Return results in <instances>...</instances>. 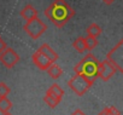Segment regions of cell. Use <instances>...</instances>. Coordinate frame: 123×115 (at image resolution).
I'll return each mask as SVG.
<instances>
[{"label":"cell","instance_id":"8992f818","mask_svg":"<svg viewBox=\"0 0 123 115\" xmlns=\"http://www.w3.org/2000/svg\"><path fill=\"white\" fill-rule=\"evenodd\" d=\"M19 54L11 47H6L1 53H0V62H1L7 69L13 68L19 62Z\"/></svg>","mask_w":123,"mask_h":115},{"label":"cell","instance_id":"7c38bea8","mask_svg":"<svg viewBox=\"0 0 123 115\" xmlns=\"http://www.w3.org/2000/svg\"><path fill=\"white\" fill-rule=\"evenodd\" d=\"M43 101H45V103H46L49 108H55V107L59 104V102H60L59 98H57L55 96H53V95L49 93V92H46V95H45V97H43Z\"/></svg>","mask_w":123,"mask_h":115},{"label":"cell","instance_id":"603a6c76","mask_svg":"<svg viewBox=\"0 0 123 115\" xmlns=\"http://www.w3.org/2000/svg\"><path fill=\"white\" fill-rule=\"evenodd\" d=\"M101 1L105 3L106 5H111V4H113V3L116 1V0H101Z\"/></svg>","mask_w":123,"mask_h":115},{"label":"cell","instance_id":"7402d4cb","mask_svg":"<svg viewBox=\"0 0 123 115\" xmlns=\"http://www.w3.org/2000/svg\"><path fill=\"white\" fill-rule=\"evenodd\" d=\"M98 115H110V113H109V109L107 108H105V109H103Z\"/></svg>","mask_w":123,"mask_h":115},{"label":"cell","instance_id":"e0dca14e","mask_svg":"<svg viewBox=\"0 0 123 115\" xmlns=\"http://www.w3.org/2000/svg\"><path fill=\"white\" fill-rule=\"evenodd\" d=\"M85 44H86V50L87 51H92V50H94L98 46V39L87 35L85 38Z\"/></svg>","mask_w":123,"mask_h":115},{"label":"cell","instance_id":"ac0fdd59","mask_svg":"<svg viewBox=\"0 0 123 115\" xmlns=\"http://www.w3.org/2000/svg\"><path fill=\"white\" fill-rule=\"evenodd\" d=\"M10 87L5 84V82H0V98L3 97H7V95L10 93Z\"/></svg>","mask_w":123,"mask_h":115},{"label":"cell","instance_id":"3957f363","mask_svg":"<svg viewBox=\"0 0 123 115\" xmlns=\"http://www.w3.org/2000/svg\"><path fill=\"white\" fill-rule=\"evenodd\" d=\"M106 61H109L117 72L123 73V40H119L118 44L107 53Z\"/></svg>","mask_w":123,"mask_h":115},{"label":"cell","instance_id":"52a82bcc","mask_svg":"<svg viewBox=\"0 0 123 115\" xmlns=\"http://www.w3.org/2000/svg\"><path fill=\"white\" fill-rule=\"evenodd\" d=\"M116 68L109 62V61H101L98 64V78H100L103 81H109L115 74Z\"/></svg>","mask_w":123,"mask_h":115},{"label":"cell","instance_id":"9c48e42d","mask_svg":"<svg viewBox=\"0 0 123 115\" xmlns=\"http://www.w3.org/2000/svg\"><path fill=\"white\" fill-rule=\"evenodd\" d=\"M21 16H22V18H23L25 22H29V21H31L33 18L37 17V10H36L33 5L28 4V5H25V6L21 10Z\"/></svg>","mask_w":123,"mask_h":115},{"label":"cell","instance_id":"d6986e66","mask_svg":"<svg viewBox=\"0 0 123 115\" xmlns=\"http://www.w3.org/2000/svg\"><path fill=\"white\" fill-rule=\"evenodd\" d=\"M107 109H109L110 115H121V111H119L116 107H109Z\"/></svg>","mask_w":123,"mask_h":115},{"label":"cell","instance_id":"8fae6325","mask_svg":"<svg viewBox=\"0 0 123 115\" xmlns=\"http://www.w3.org/2000/svg\"><path fill=\"white\" fill-rule=\"evenodd\" d=\"M47 73H48V75L52 78V79H58V78H60V75L63 74V70H62V68L59 67V66H57L55 63H52L47 69Z\"/></svg>","mask_w":123,"mask_h":115},{"label":"cell","instance_id":"277c9868","mask_svg":"<svg viewBox=\"0 0 123 115\" xmlns=\"http://www.w3.org/2000/svg\"><path fill=\"white\" fill-rule=\"evenodd\" d=\"M23 29H24V32H25L31 39H35V40H36V39H39V38L46 32L47 26H46L41 20H39L37 17H35V18H33L31 21L25 22Z\"/></svg>","mask_w":123,"mask_h":115},{"label":"cell","instance_id":"ffe728a7","mask_svg":"<svg viewBox=\"0 0 123 115\" xmlns=\"http://www.w3.org/2000/svg\"><path fill=\"white\" fill-rule=\"evenodd\" d=\"M7 46H6V44H5V41L1 39V38H0V53H1L5 48H6Z\"/></svg>","mask_w":123,"mask_h":115},{"label":"cell","instance_id":"6da1fadb","mask_svg":"<svg viewBox=\"0 0 123 115\" xmlns=\"http://www.w3.org/2000/svg\"><path fill=\"white\" fill-rule=\"evenodd\" d=\"M45 16L58 28L64 27L74 16V9L65 0H54V1L45 10Z\"/></svg>","mask_w":123,"mask_h":115},{"label":"cell","instance_id":"cb8c5ba5","mask_svg":"<svg viewBox=\"0 0 123 115\" xmlns=\"http://www.w3.org/2000/svg\"><path fill=\"white\" fill-rule=\"evenodd\" d=\"M3 115H11L10 113H5V114H3Z\"/></svg>","mask_w":123,"mask_h":115},{"label":"cell","instance_id":"7a4b0ae2","mask_svg":"<svg viewBox=\"0 0 123 115\" xmlns=\"http://www.w3.org/2000/svg\"><path fill=\"white\" fill-rule=\"evenodd\" d=\"M98 64L99 61L97 60V57L92 53H88L74 67V72L77 75H83L88 81L94 84L98 78Z\"/></svg>","mask_w":123,"mask_h":115},{"label":"cell","instance_id":"30bf717a","mask_svg":"<svg viewBox=\"0 0 123 115\" xmlns=\"http://www.w3.org/2000/svg\"><path fill=\"white\" fill-rule=\"evenodd\" d=\"M37 51L41 52L42 54H45L47 58H48L51 62H53V63L58 60V53H57L55 51H53V48H52L48 44H42V45L39 47Z\"/></svg>","mask_w":123,"mask_h":115},{"label":"cell","instance_id":"5bb4252c","mask_svg":"<svg viewBox=\"0 0 123 115\" xmlns=\"http://www.w3.org/2000/svg\"><path fill=\"white\" fill-rule=\"evenodd\" d=\"M87 34L92 38H98L101 34V28L97 23H92L87 27Z\"/></svg>","mask_w":123,"mask_h":115},{"label":"cell","instance_id":"4fadbf2b","mask_svg":"<svg viewBox=\"0 0 123 115\" xmlns=\"http://www.w3.org/2000/svg\"><path fill=\"white\" fill-rule=\"evenodd\" d=\"M73 47L79 52V53H85L86 50V44H85V38L83 36H79L77 39H75V41L73 42Z\"/></svg>","mask_w":123,"mask_h":115},{"label":"cell","instance_id":"44dd1931","mask_svg":"<svg viewBox=\"0 0 123 115\" xmlns=\"http://www.w3.org/2000/svg\"><path fill=\"white\" fill-rule=\"evenodd\" d=\"M71 115H86V114H85L81 109H76L74 113H71Z\"/></svg>","mask_w":123,"mask_h":115},{"label":"cell","instance_id":"5b68a950","mask_svg":"<svg viewBox=\"0 0 123 115\" xmlns=\"http://www.w3.org/2000/svg\"><path fill=\"white\" fill-rule=\"evenodd\" d=\"M69 87L77 95V96H83L93 85L91 81H88L83 75H77L75 74L68 82Z\"/></svg>","mask_w":123,"mask_h":115},{"label":"cell","instance_id":"ba28073f","mask_svg":"<svg viewBox=\"0 0 123 115\" xmlns=\"http://www.w3.org/2000/svg\"><path fill=\"white\" fill-rule=\"evenodd\" d=\"M31 60H33V63H34L40 70H46V69L53 63V62H51V61L47 58L45 54H42V53L39 52V51H36V52L33 53Z\"/></svg>","mask_w":123,"mask_h":115},{"label":"cell","instance_id":"9a60e30c","mask_svg":"<svg viewBox=\"0 0 123 115\" xmlns=\"http://www.w3.org/2000/svg\"><path fill=\"white\" fill-rule=\"evenodd\" d=\"M11 108H12V103H11V101L7 97L0 98V111H1L3 114L9 113Z\"/></svg>","mask_w":123,"mask_h":115},{"label":"cell","instance_id":"2e32d148","mask_svg":"<svg viewBox=\"0 0 123 115\" xmlns=\"http://www.w3.org/2000/svg\"><path fill=\"white\" fill-rule=\"evenodd\" d=\"M47 92H49V93H52L53 96H55L57 98H59L60 101H62V98H63V96H64V91L62 90V87L59 86V85H57V84H53L49 88H48V91Z\"/></svg>","mask_w":123,"mask_h":115}]
</instances>
